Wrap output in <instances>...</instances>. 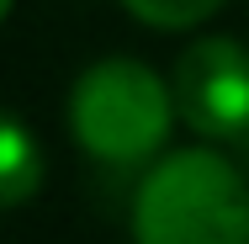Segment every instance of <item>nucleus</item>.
Instances as JSON below:
<instances>
[{"mask_svg": "<svg viewBox=\"0 0 249 244\" xmlns=\"http://www.w3.org/2000/svg\"><path fill=\"white\" fill-rule=\"evenodd\" d=\"M133 244H249V170L223 149H170L133 191Z\"/></svg>", "mask_w": 249, "mask_h": 244, "instance_id": "f257e3e1", "label": "nucleus"}, {"mask_svg": "<svg viewBox=\"0 0 249 244\" xmlns=\"http://www.w3.org/2000/svg\"><path fill=\"white\" fill-rule=\"evenodd\" d=\"M175 91L154 75L143 58L111 53L80 69L69 85V133L101 165L149 170L159 154H170L164 138L175 128Z\"/></svg>", "mask_w": 249, "mask_h": 244, "instance_id": "f03ea898", "label": "nucleus"}, {"mask_svg": "<svg viewBox=\"0 0 249 244\" xmlns=\"http://www.w3.org/2000/svg\"><path fill=\"white\" fill-rule=\"evenodd\" d=\"M175 112L207 144H239L249 133V48L228 32H201L175 58Z\"/></svg>", "mask_w": 249, "mask_h": 244, "instance_id": "7ed1b4c3", "label": "nucleus"}, {"mask_svg": "<svg viewBox=\"0 0 249 244\" xmlns=\"http://www.w3.org/2000/svg\"><path fill=\"white\" fill-rule=\"evenodd\" d=\"M48 181V154L43 138L21 122V112L0 106V212L27 207Z\"/></svg>", "mask_w": 249, "mask_h": 244, "instance_id": "20e7f679", "label": "nucleus"}, {"mask_svg": "<svg viewBox=\"0 0 249 244\" xmlns=\"http://www.w3.org/2000/svg\"><path fill=\"white\" fill-rule=\"evenodd\" d=\"M122 5L154 32H191L201 21H212L228 0H122Z\"/></svg>", "mask_w": 249, "mask_h": 244, "instance_id": "39448f33", "label": "nucleus"}, {"mask_svg": "<svg viewBox=\"0 0 249 244\" xmlns=\"http://www.w3.org/2000/svg\"><path fill=\"white\" fill-rule=\"evenodd\" d=\"M233 154H239V165H244V170H249V133H244V138H239V144H233Z\"/></svg>", "mask_w": 249, "mask_h": 244, "instance_id": "423d86ee", "label": "nucleus"}, {"mask_svg": "<svg viewBox=\"0 0 249 244\" xmlns=\"http://www.w3.org/2000/svg\"><path fill=\"white\" fill-rule=\"evenodd\" d=\"M11 5H16V0H0V21H5V16H11Z\"/></svg>", "mask_w": 249, "mask_h": 244, "instance_id": "0eeeda50", "label": "nucleus"}]
</instances>
